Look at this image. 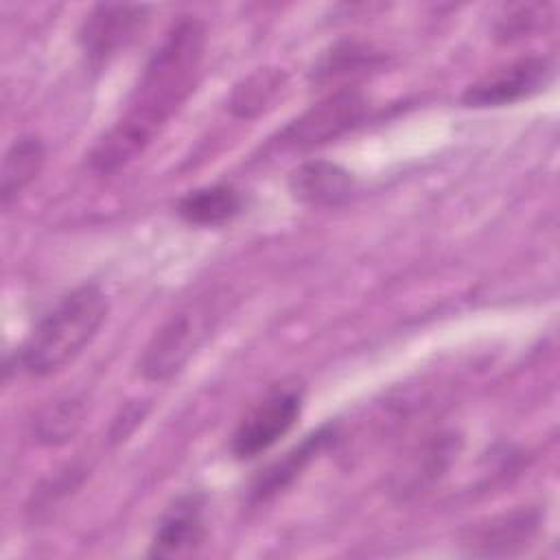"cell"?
<instances>
[{
  "mask_svg": "<svg viewBox=\"0 0 560 560\" xmlns=\"http://www.w3.org/2000/svg\"><path fill=\"white\" fill-rule=\"evenodd\" d=\"M85 420V402L79 396H66L42 407L33 422L31 435L42 446L68 444Z\"/></svg>",
  "mask_w": 560,
  "mask_h": 560,
  "instance_id": "16",
  "label": "cell"
},
{
  "mask_svg": "<svg viewBox=\"0 0 560 560\" xmlns=\"http://www.w3.org/2000/svg\"><path fill=\"white\" fill-rule=\"evenodd\" d=\"M208 538L206 497L197 490L182 492L158 518L149 542L151 558H179L195 553Z\"/></svg>",
  "mask_w": 560,
  "mask_h": 560,
  "instance_id": "8",
  "label": "cell"
},
{
  "mask_svg": "<svg viewBox=\"0 0 560 560\" xmlns=\"http://www.w3.org/2000/svg\"><path fill=\"white\" fill-rule=\"evenodd\" d=\"M289 77L282 68H258L243 77L230 92L228 109L236 118H258L284 94Z\"/></svg>",
  "mask_w": 560,
  "mask_h": 560,
  "instance_id": "15",
  "label": "cell"
},
{
  "mask_svg": "<svg viewBox=\"0 0 560 560\" xmlns=\"http://www.w3.org/2000/svg\"><path fill=\"white\" fill-rule=\"evenodd\" d=\"M289 195L308 208H335L354 192V177L348 168L328 160H306L287 179Z\"/></svg>",
  "mask_w": 560,
  "mask_h": 560,
  "instance_id": "11",
  "label": "cell"
},
{
  "mask_svg": "<svg viewBox=\"0 0 560 560\" xmlns=\"http://www.w3.org/2000/svg\"><path fill=\"white\" fill-rule=\"evenodd\" d=\"M387 63V55L372 44L361 42H341L324 52L311 70L313 85L337 90L354 88V81L378 72Z\"/></svg>",
  "mask_w": 560,
  "mask_h": 560,
  "instance_id": "12",
  "label": "cell"
},
{
  "mask_svg": "<svg viewBox=\"0 0 560 560\" xmlns=\"http://www.w3.org/2000/svg\"><path fill=\"white\" fill-rule=\"evenodd\" d=\"M206 24L184 18L151 52L125 114L92 147L88 162L98 175H109L133 162L160 129L195 92L206 57Z\"/></svg>",
  "mask_w": 560,
  "mask_h": 560,
  "instance_id": "1",
  "label": "cell"
},
{
  "mask_svg": "<svg viewBox=\"0 0 560 560\" xmlns=\"http://www.w3.org/2000/svg\"><path fill=\"white\" fill-rule=\"evenodd\" d=\"M540 529L536 508H518L475 525L462 536L464 553L475 558H505L525 551Z\"/></svg>",
  "mask_w": 560,
  "mask_h": 560,
  "instance_id": "9",
  "label": "cell"
},
{
  "mask_svg": "<svg viewBox=\"0 0 560 560\" xmlns=\"http://www.w3.org/2000/svg\"><path fill=\"white\" fill-rule=\"evenodd\" d=\"M46 162V147L39 136H20L11 142L2 158L0 171V203L9 208L42 173Z\"/></svg>",
  "mask_w": 560,
  "mask_h": 560,
  "instance_id": "14",
  "label": "cell"
},
{
  "mask_svg": "<svg viewBox=\"0 0 560 560\" xmlns=\"http://www.w3.org/2000/svg\"><path fill=\"white\" fill-rule=\"evenodd\" d=\"M368 109L370 103L357 88L335 90L291 120L278 133V142L298 151L326 144L354 129L368 116Z\"/></svg>",
  "mask_w": 560,
  "mask_h": 560,
  "instance_id": "5",
  "label": "cell"
},
{
  "mask_svg": "<svg viewBox=\"0 0 560 560\" xmlns=\"http://www.w3.org/2000/svg\"><path fill=\"white\" fill-rule=\"evenodd\" d=\"M337 438V427L335 424H322L300 444H295L291 451H287L282 457L271 462L265 470H260L254 481L249 483L247 490V503L249 505H260L284 492L306 468L308 464Z\"/></svg>",
  "mask_w": 560,
  "mask_h": 560,
  "instance_id": "10",
  "label": "cell"
},
{
  "mask_svg": "<svg viewBox=\"0 0 560 560\" xmlns=\"http://www.w3.org/2000/svg\"><path fill=\"white\" fill-rule=\"evenodd\" d=\"M210 332V311L192 306L171 315L149 339L140 357V374L151 383L177 376Z\"/></svg>",
  "mask_w": 560,
  "mask_h": 560,
  "instance_id": "4",
  "label": "cell"
},
{
  "mask_svg": "<svg viewBox=\"0 0 560 560\" xmlns=\"http://www.w3.org/2000/svg\"><path fill=\"white\" fill-rule=\"evenodd\" d=\"M556 66L549 57L529 55L494 70L468 85L459 101L466 107H503L540 94L553 79Z\"/></svg>",
  "mask_w": 560,
  "mask_h": 560,
  "instance_id": "7",
  "label": "cell"
},
{
  "mask_svg": "<svg viewBox=\"0 0 560 560\" xmlns=\"http://www.w3.org/2000/svg\"><path fill=\"white\" fill-rule=\"evenodd\" d=\"M304 407V387L298 381H282L241 418L232 433V455L236 459H254L278 440H282L298 422Z\"/></svg>",
  "mask_w": 560,
  "mask_h": 560,
  "instance_id": "3",
  "label": "cell"
},
{
  "mask_svg": "<svg viewBox=\"0 0 560 560\" xmlns=\"http://www.w3.org/2000/svg\"><path fill=\"white\" fill-rule=\"evenodd\" d=\"M147 413H149V402H144V400H131V402H127V405L118 411V416L114 418V422H112V427H109V442H112V444L125 442V440L138 429V424H142V420H144Z\"/></svg>",
  "mask_w": 560,
  "mask_h": 560,
  "instance_id": "17",
  "label": "cell"
},
{
  "mask_svg": "<svg viewBox=\"0 0 560 560\" xmlns=\"http://www.w3.org/2000/svg\"><path fill=\"white\" fill-rule=\"evenodd\" d=\"M243 210V195L230 184H212L188 190L175 203L182 221L197 228H219Z\"/></svg>",
  "mask_w": 560,
  "mask_h": 560,
  "instance_id": "13",
  "label": "cell"
},
{
  "mask_svg": "<svg viewBox=\"0 0 560 560\" xmlns=\"http://www.w3.org/2000/svg\"><path fill=\"white\" fill-rule=\"evenodd\" d=\"M107 313L109 300L98 284L74 287L39 317L15 352V368L31 376H50L63 370L94 341Z\"/></svg>",
  "mask_w": 560,
  "mask_h": 560,
  "instance_id": "2",
  "label": "cell"
},
{
  "mask_svg": "<svg viewBox=\"0 0 560 560\" xmlns=\"http://www.w3.org/2000/svg\"><path fill=\"white\" fill-rule=\"evenodd\" d=\"M144 4H96L79 26V48L92 70H103L147 26Z\"/></svg>",
  "mask_w": 560,
  "mask_h": 560,
  "instance_id": "6",
  "label": "cell"
}]
</instances>
